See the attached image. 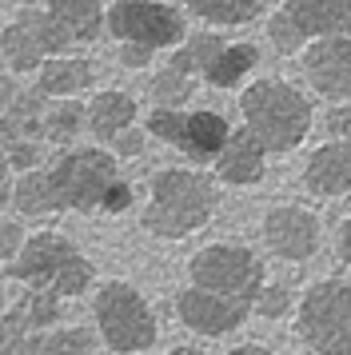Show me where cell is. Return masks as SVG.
Instances as JSON below:
<instances>
[{"label": "cell", "instance_id": "6da1fadb", "mask_svg": "<svg viewBox=\"0 0 351 355\" xmlns=\"http://www.w3.org/2000/svg\"><path fill=\"white\" fill-rule=\"evenodd\" d=\"M220 208V184L191 168H164L152 176L148 208H144V232L156 240H184L216 216Z\"/></svg>", "mask_w": 351, "mask_h": 355}, {"label": "cell", "instance_id": "7a4b0ae2", "mask_svg": "<svg viewBox=\"0 0 351 355\" xmlns=\"http://www.w3.org/2000/svg\"><path fill=\"white\" fill-rule=\"evenodd\" d=\"M239 112H243V128H252V136L268 148V156L300 148L316 124L311 100L296 84L275 80V76L248 84L239 96Z\"/></svg>", "mask_w": 351, "mask_h": 355}, {"label": "cell", "instance_id": "3957f363", "mask_svg": "<svg viewBox=\"0 0 351 355\" xmlns=\"http://www.w3.org/2000/svg\"><path fill=\"white\" fill-rule=\"evenodd\" d=\"M8 275L16 284H24L28 291H52V295H84L92 288V263L84 252H76V243L64 240L60 232H36L28 236L24 252L8 263Z\"/></svg>", "mask_w": 351, "mask_h": 355}, {"label": "cell", "instance_id": "277c9868", "mask_svg": "<svg viewBox=\"0 0 351 355\" xmlns=\"http://www.w3.org/2000/svg\"><path fill=\"white\" fill-rule=\"evenodd\" d=\"M92 315L100 327V339L116 355H140L156 343V311L144 300V291L128 279H108L92 295Z\"/></svg>", "mask_w": 351, "mask_h": 355}, {"label": "cell", "instance_id": "5b68a950", "mask_svg": "<svg viewBox=\"0 0 351 355\" xmlns=\"http://www.w3.org/2000/svg\"><path fill=\"white\" fill-rule=\"evenodd\" d=\"M188 288L255 307L259 291L268 288V279H264V263H259L252 248H243V243H207L200 252H191L188 259Z\"/></svg>", "mask_w": 351, "mask_h": 355}, {"label": "cell", "instance_id": "8992f818", "mask_svg": "<svg viewBox=\"0 0 351 355\" xmlns=\"http://www.w3.org/2000/svg\"><path fill=\"white\" fill-rule=\"evenodd\" d=\"M296 331L316 355H351V284L319 279L303 291Z\"/></svg>", "mask_w": 351, "mask_h": 355}, {"label": "cell", "instance_id": "52a82bcc", "mask_svg": "<svg viewBox=\"0 0 351 355\" xmlns=\"http://www.w3.org/2000/svg\"><path fill=\"white\" fill-rule=\"evenodd\" d=\"M323 36L351 40V0H284L268 20V40L280 56L303 52Z\"/></svg>", "mask_w": 351, "mask_h": 355}, {"label": "cell", "instance_id": "ba28073f", "mask_svg": "<svg viewBox=\"0 0 351 355\" xmlns=\"http://www.w3.org/2000/svg\"><path fill=\"white\" fill-rule=\"evenodd\" d=\"M48 172L60 196V208L68 211H100L108 188L120 180L116 156H108L104 148H72Z\"/></svg>", "mask_w": 351, "mask_h": 355}, {"label": "cell", "instance_id": "9c48e42d", "mask_svg": "<svg viewBox=\"0 0 351 355\" xmlns=\"http://www.w3.org/2000/svg\"><path fill=\"white\" fill-rule=\"evenodd\" d=\"M108 33L120 44H140L148 52H176L188 40L184 12L164 0H116L108 8Z\"/></svg>", "mask_w": 351, "mask_h": 355}, {"label": "cell", "instance_id": "30bf717a", "mask_svg": "<svg viewBox=\"0 0 351 355\" xmlns=\"http://www.w3.org/2000/svg\"><path fill=\"white\" fill-rule=\"evenodd\" d=\"M319 216L300 204H280L264 216V243L271 256L287 259V263H303L319 252Z\"/></svg>", "mask_w": 351, "mask_h": 355}, {"label": "cell", "instance_id": "8fae6325", "mask_svg": "<svg viewBox=\"0 0 351 355\" xmlns=\"http://www.w3.org/2000/svg\"><path fill=\"white\" fill-rule=\"evenodd\" d=\"M300 60H303L307 84H311L323 100H335V104L351 100V40L348 36L311 40V44L300 52Z\"/></svg>", "mask_w": 351, "mask_h": 355}, {"label": "cell", "instance_id": "7c38bea8", "mask_svg": "<svg viewBox=\"0 0 351 355\" xmlns=\"http://www.w3.org/2000/svg\"><path fill=\"white\" fill-rule=\"evenodd\" d=\"M252 311L255 307L223 300V295H212V291H200V288H184L176 295V315H180V323L188 331H196V336H212V339L243 327V320Z\"/></svg>", "mask_w": 351, "mask_h": 355}, {"label": "cell", "instance_id": "4fadbf2b", "mask_svg": "<svg viewBox=\"0 0 351 355\" xmlns=\"http://www.w3.org/2000/svg\"><path fill=\"white\" fill-rule=\"evenodd\" d=\"M303 184L316 196H348L351 192V144L348 140H327L307 156Z\"/></svg>", "mask_w": 351, "mask_h": 355}, {"label": "cell", "instance_id": "5bb4252c", "mask_svg": "<svg viewBox=\"0 0 351 355\" xmlns=\"http://www.w3.org/2000/svg\"><path fill=\"white\" fill-rule=\"evenodd\" d=\"M264 168H268V148L252 136V128H236L228 148L220 152V160H216V176L223 184L243 188V184H255L264 176Z\"/></svg>", "mask_w": 351, "mask_h": 355}, {"label": "cell", "instance_id": "9a60e30c", "mask_svg": "<svg viewBox=\"0 0 351 355\" xmlns=\"http://www.w3.org/2000/svg\"><path fill=\"white\" fill-rule=\"evenodd\" d=\"M0 56L12 64V72H40L52 60V52L44 49V40L36 36L24 17H16L4 33H0Z\"/></svg>", "mask_w": 351, "mask_h": 355}, {"label": "cell", "instance_id": "2e32d148", "mask_svg": "<svg viewBox=\"0 0 351 355\" xmlns=\"http://www.w3.org/2000/svg\"><path fill=\"white\" fill-rule=\"evenodd\" d=\"M228 140H232V128H228V120L220 112H188L180 152H188L191 160H220Z\"/></svg>", "mask_w": 351, "mask_h": 355}, {"label": "cell", "instance_id": "e0dca14e", "mask_svg": "<svg viewBox=\"0 0 351 355\" xmlns=\"http://www.w3.org/2000/svg\"><path fill=\"white\" fill-rule=\"evenodd\" d=\"M136 100L128 96V92H100V96H92V104H88V132L92 136H100V140H116L120 132H128L132 124H136Z\"/></svg>", "mask_w": 351, "mask_h": 355}, {"label": "cell", "instance_id": "ac0fdd59", "mask_svg": "<svg viewBox=\"0 0 351 355\" xmlns=\"http://www.w3.org/2000/svg\"><path fill=\"white\" fill-rule=\"evenodd\" d=\"M48 12L68 33V40H96L100 28H108L104 0H48Z\"/></svg>", "mask_w": 351, "mask_h": 355}, {"label": "cell", "instance_id": "d6986e66", "mask_svg": "<svg viewBox=\"0 0 351 355\" xmlns=\"http://www.w3.org/2000/svg\"><path fill=\"white\" fill-rule=\"evenodd\" d=\"M92 84V64L80 56H52L40 72H36V88L52 100H72Z\"/></svg>", "mask_w": 351, "mask_h": 355}, {"label": "cell", "instance_id": "ffe728a7", "mask_svg": "<svg viewBox=\"0 0 351 355\" xmlns=\"http://www.w3.org/2000/svg\"><path fill=\"white\" fill-rule=\"evenodd\" d=\"M12 204L24 220H36V216H52L60 211V196H56V184H52V172L36 168V172H24L16 176L12 184Z\"/></svg>", "mask_w": 351, "mask_h": 355}, {"label": "cell", "instance_id": "44dd1931", "mask_svg": "<svg viewBox=\"0 0 351 355\" xmlns=\"http://www.w3.org/2000/svg\"><path fill=\"white\" fill-rule=\"evenodd\" d=\"M191 17L216 28H236V24H252L264 12V0H184Z\"/></svg>", "mask_w": 351, "mask_h": 355}, {"label": "cell", "instance_id": "7402d4cb", "mask_svg": "<svg viewBox=\"0 0 351 355\" xmlns=\"http://www.w3.org/2000/svg\"><path fill=\"white\" fill-rule=\"evenodd\" d=\"M196 88H200L196 76H188L184 68H176V64H164L160 72H152V80H148V100H152L156 108H184V104L196 96Z\"/></svg>", "mask_w": 351, "mask_h": 355}, {"label": "cell", "instance_id": "603a6c76", "mask_svg": "<svg viewBox=\"0 0 351 355\" xmlns=\"http://www.w3.org/2000/svg\"><path fill=\"white\" fill-rule=\"evenodd\" d=\"M255 60H259V52H255L252 44H228V49L216 56V64L204 72V84H212V88H236V84L255 68Z\"/></svg>", "mask_w": 351, "mask_h": 355}, {"label": "cell", "instance_id": "cb8c5ba5", "mask_svg": "<svg viewBox=\"0 0 351 355\" xmlns=\"http://www.w3.org/2000/svg\"><path fill=\"white\" fill-rule=\"evenodd\" d=\"M44 336L48 331H40V327L28 320V311L20 304H12V311L0 320V355H32L36 343Z\"/></svg>", "mask_w": 351, "mask_h": 355}, {"label": "cell", "instance_id": "d4e9b609", "mask_svg": "<svg viewBox=\"0 0 351 355\" xmlns=\"http://www.w3.org/2000/svg\"><path fill=\"white\" fill-rule=\"evenodd\" d=\"M88 124V108H80V104H52L44 116V136L52 144H68V140H76V132Z\"/></svg>", "mask_w": 351, "mask_h": 355}, {"label": "cell", "instance_id": "484cf974", "mask_svg": "<svg viewBox=\"0 0 351 355\" xmlns=\"http://www.w3.org/2000/svg\"><path fill=\"white\" fill-rule=\"evenodd\" d=\"M32 355H92V339L84 327H56L36 343Z\"/></svg>", "mask_w": 351, "mask_h": 355}, {"label": "cell", "instance_id": "4316f807", "mask_svg": "<svg viewBox=\"0 0 351 355\" xmlns=\"http://www.w3.org/2000/svg\"><path fill=\"white\" fill-rule=\"evenodd\" d=\"M144 128L152 132V136H160L164 144L180 148L184 128H188V112H184V108H152V112H148V120H144Z\"/></svg>", "mask_w": 351, "mask_h": 355}, {"label": "cell", "instance_id": "83f0119b", "mask_svg": "<svg viewBox=\"0 0 351 355\" xmlns=\"http://www.w3.org/2000/svg\"><path fill=\"white\" fill-rule=\"evenodd\" d=\"M291 291H287V284H268V288L259 291V300H255V315H264V320H280V315H287L291 311Z\"/></svg>", "mask_w": 351, "mask_h": 355}, {"label": "cell", "instance_id": "f1b7e54d", "mask_svg": "<svg viewBox=\"0 0 351 355\" xmlns=\"http://www.w3.org/2000/svg\"><path fill=\"white\" fill-rule=\"evenodd\" d=\"M40 160H44V148H40V140L20 136V140L8 148V168H16L20 176H24V172H36V168H40Z\"/></svg>", "mask_w": 351, "mask_h": 355}, {"label": "cell", "instance_id": "f546056e", "mask_svg": "<svg viewBox=\"0 0 351 355\" xmlns=\"http://www.w3.org/2000/svg\"><path fill=\"white\" fill-rule=\"evenodd\" d=\"M24 243H28V232L20 220H0V259L4 263H12L24 252Z\"/></svg>", "mask_w": 351, "mask_h": 355}, {"label": "cell", "instance_id": "4dcf8cb0", "mask_svg": "<svg viewBox=\"0 0 351 355\" xmlns=\"http://www.w3.org/2000/svg\"><path fill=\"white\" fill-rule=\"evenodd\" d=\"M132 208V184L128 180H116L108 188V196H104V208L100 211H108V216H120V211Z\"/></svg>", "mask_w": 351, "mask_h": 355}, {"label": "cell", "instance_id": "1f68e13d", "mask_svg": "<svg viewBox=\"0 0 351 355\" xmlns=\"http://www.w3.org/2000/svg\"><path fill=\"white\" fill-rule=\"evenodd\" d=\"M327 136L351 144V104H335L332 112H327Z\"/></svg>", "mask_w": 351, "mask_h": 355}, {"label": "cell", "instance_id": "d6a6232c", "mask_svg": "<svg viewBox=\"0 0 351 355\" xmlns=\"http://www.w3.org/2000/svg\"><path fill=\"white\" fill-rule=\"evenodd\" d=\"M112 152H116L120 160H132V156H140V152H144V136H140V128L120 132V136L112 140Z\"/></svg>", "mask_w": 351, "mask_h": 355}, {"label": "cell", "instance_id": "836d02e7", "mask_svg": "<svg viewBox=\"0 0 351 355\" xmlns=\"http://www.w3.org/2000/svg\"><path fill=\"white\" fill-rule=\"evenodd\" d=\"M152 56H156V52L140 49V44H120V64H128V68H148Z\"/></svg>", "mask_w": 351, "mask_h": 355}, {"label": "cell", "instance_id": "e575fe53", "mask_svg": "<svg viewBox=\"0 0 351 355\" xmlns=\"http://www.w3.org/2000/svg\"><path fill=\"white\" fill-rule=\"evenodd\" d=\"M24 88L16 84V76H0V116H8L12 112V104H16V96H20Z\"/></svg>", "mask_w": 351, "mask_h": 355}, {"label": "cell", "instance_id": "d590c367", "mask_svg": "<svg viewBox=\"0 0 351 355\" xmlns=\"http://www.w3.org/2000/svg\"><path fill=\"white\" fill-rule=\"evenodd\" d=\"M335 252H339V259H343V263H351V216L335 227Z\"/></svg>", "mask_w": 351, "mask_h": 355}, {"label": "cell", "instance_id": "8d00e7d4", "mask_svg": "<svg viewBox=\"0 0 351 355\" xmlns=\"http://www.w3.org/2000/svg\"><path fill=\"white\" fill-rule=\"evenodd\" d=\"M16 140H20V128H16V120H12V116H0V148L8 152Z\"/></svg>", "mask_w": 351, "mask_h": 355}, {"label": "cell", "instance_id": "74e56055", "mask_svg": "<svg viewBox=\"0 0 351 355\" xmlns=\"http://www.w3.org/2000/svg\"><path fill=\"white\" fill-rule=\"evenodd\" d=\"M228 355H275V352H268L264 343H239V347H232Z\"/></svg>", "mask_w": 351, "mask_h": 355}, {"label": "cell", "instance_id": "f35d334b", "mask_svg": "<svg viewBox=\"0 0 351 355\" xmlns=\"http://www.w3.org/2000/svg\"><path fill=\"white\" fill-rule=\"evenodd\" d=\"M12 200V184H8V176H0V208Z\"/></svg>", "mask_w": 351, "mask_h": 355}, {"label": "cell", "instance_id": "ab89813d", "mask_svg": "<svg viewBox=\"0 0 351 355\" xmlns=\"http://www.w3.org/2000/svg\"><path fill=\"white\" fill-rule=\"evenodd\" d=\"M172 355H204V352H200V347H188V343H184V347H172Z\"/></svg>", "mask_w": 351, "mask_h": 355}, {"label": "cell", "instance_id": "60d3db41", "mask_svg": "<svg viewBox=\"0 0 351 355\" xmlns=\"http://www.w3.org/2000/svg\"><path fill=\"white\" fill-rule=\"evenodd\" d=\"M0 176H8V152L0 148Z\"/></svg>", "mask_w": 351, "mask_h": 355}, {"label": "cell", "instance_id": "b9f144b4", "mask_svg": "<svg viewBox=\"0 0 351 355\" xmlns=\"http://www.w3.org/2000/svg\"><path fill=\"white\" fill-rule=\"evenodd\" d=\"M4 307H8V300H4V284H0V320H4V315H8V311H4Z\"/></svg>", "mask_w": 351, "mask_h": 355}]
</instances>
